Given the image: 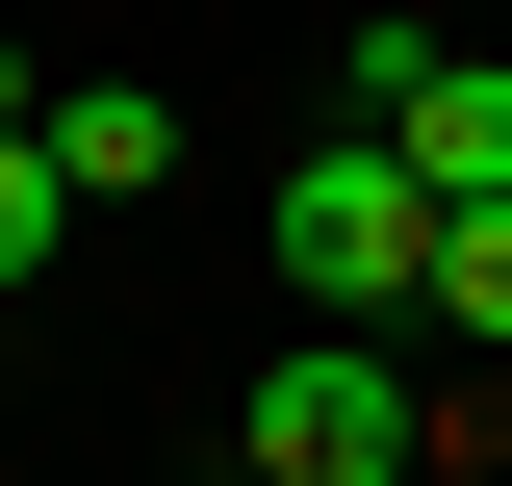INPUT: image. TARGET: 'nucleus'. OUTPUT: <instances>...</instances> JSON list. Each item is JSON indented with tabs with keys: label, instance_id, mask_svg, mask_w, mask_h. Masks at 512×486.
<instances>
[{
	"label": "nucleus",
	"instance_id": "obj_3",
	"mask_svg": "<svg viewBox=\"0 0 512 486\" xmlns=\"http://www.w3.org/2000/svg\"><path fill=\"white\" fill-rule=\"evenodd\" d=\"M52 180L77 205H154V180H180V103H154V77H77V103H52Z\"/></svg>",
	"mask_w": 512,
	"mask_h": 486
},
{
	"label": "nucleus",
	"instance_id": "obj_9",
	"mask_svg": "<svg viewBox=\"0 0 512 486\" xmlns=\"http://www.w3.org/2000/svg\"><path fill=\"white\" fill-rule=\"evenodd\" d=\"M461 26H512V0H461Z\"/></svg>",
	"mask_w": 512,
	"mask_h": 486
},
{
	"label": "nucleus",
	"instance_id": "obj_6",
	"mask_svg": "<svg viewBox=\"0 0 512 486\" xmlns=\"http://www.w3.org/2000/svg\"><path fill=\"white\" fill-rule=\"evenodd\" d=\"M52 231H77V180H52V128H0V307L52 282Z\"/></svg>",
	"mask_w": 512,
	"mask_h": 486
},
{
	"label": "nucleus",
	"instance_id": "obj_8",
	"mask_svg": "<svg viewBox=\"0 0 512 486\" xmlns=\"http://www.w3.org/2000/svg\"><path fill=\"white\" fill-rule=\"evenodd\" d=\"M0 128H52V103H26V52H0Z\"/></svg>",
	"mask_w": 512,
	"mask_h": 486
},
{
	"label": "nucleus",
	"instance_id": "obj_5",
	"mask_svg": "<svg viewBox=\"0 0 512 486\" xmlns=\"http://www.w3.org/2000/svg\"><path fill=\"white\" fill-rule=\"evenodd\" d=\"M436 77H461V0H384V26H359V77H333V128H410Z\"/></svg>",
	"mask_w": 512,
	"mask_h": 486
},
{
	"label": "nucleus",
	"instance_id": "obj_4",
	"mask_svg": "<svg viewBox=\"0 0 512 486\" xmlns=\"http://www.w3.org/2000/svg\"><path fill=\"white\" fill-rule=\"evenodd\" d=\"M384 154H410V180H436V205H512V52H461L436 103L384 128Z\"/></svg>",
	"mask_w": 512,
	"mask_h": 486
},
{
	"label": "nucleus",
	"instance_id": "obj_7",
	"mask_svg": "<svg viewBox=\"0 0 512 486\" xmlns=\"http://www.w3.org/2000/svg\"><path fill=\"white\" fill-rule=\"evenodd\" d=\"M436 333H512V205H461V231H436Z\"/></svg>",
	"mask_w": 512,
	"mask_h": 486
},
{
	"label": "nucleus",
	"instance_id": "obj_1",
	"mask_svg": "<svg viewBox=\"0 0 512 486\" xmlns=\"http://www.w3.org/2000/svg\"><path fill=\"white\" fill-rule=\"evenodd\" d=\"M436 231H461V205L410 180V154H384V128H333L308 180H282V282H308L333 333H410V307H436Z\"/></svg>",
	"mask_w": 512,
	"mask_h": 486
},
{
	"label": "nucleus",
	"instance_id": "obj_2",
	"mask_svg": "<svg viewBox=\"0 0 512 486\" xmlns=\"http://www.w3.org/2000/svg\"><path fill=\"white\" fill-rule=\"evenodd\" d=\"M436 461V410L359 359V333H308V359H256V486H410Z\"/></svg>",
	"mask_w": 512,
	"mask_h": 486
}]
</instances>
